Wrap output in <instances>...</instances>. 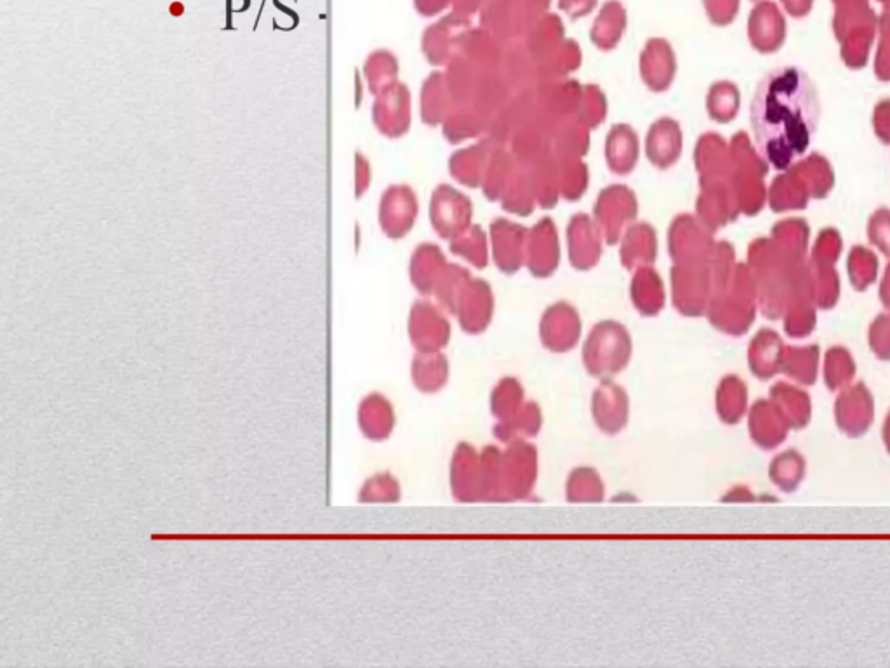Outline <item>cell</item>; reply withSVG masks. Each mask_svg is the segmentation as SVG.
<instances>
[{
	"mask_svg": "<svg viewBox=\"0 0 890 668\" xmlns=\"http://www.w3.org/2000/svg\"><path fill=\"white\" fill-rule=\"evenodd\" d=\"M513 166H515V157L510 152H505L503 148H489L487 162H485L484 178H482V192H484L487 201H499L503 190H505L508 178L512 174Z\"/></svg>",
	"mask_w": 890,
	"mask_h": 668,
	"instance_id": "cell-20",
	"label": "cell"
},
{
	"mask_svg": "<svg viewBox=\"0 0 890 668\" xmlns=\"http://www.w3.org/2000/svg\"><path fill=\"white\" fill-rule=\"evenodd\" d=\"M558 334V345H572L579 336V319L576 312L565 303H558L552 310H548L543 319V340L552 343Z\"/></svg>",
	"mask_w": 890,
	"mask_h": 668,
	"instance_id": "cell-24",
	"label": "cell"
},
{
	"mask_svg": "<svg viewBox=\"0 0 890 668\" xmlns=\"http://www.w3.org/2000/svg\"><path fill=\"white\" fill-rule=\"evenodd\" d=\"M532 167L534 174V190H536V202L543 209H552L557 206L560 195V176H558L557 155L550 154L543 157L538 164Z\"/></svg>",
	"mask_w": 890,
	"mask_h": 668,
	"instance_id": "cell-26",
	"label": "cell"
},
{
	"mask_svg": "<svg viewBox=\"0 0 890 668\" xmlns=\"http://www.w3.org/2000/svg\"><path fill=\"white\" fill-rule=\"evenodd\" d=\"M772 401L776 402L778 411H783L784 420L793 427H804L809 421V397L798 392L797 388L779 383L772 388Z\"/></svg>",
	"mask_w": 890,
	"mask_h": 668,
	"instance_id": "cell-32",
	"label": "cell"
},
{
	"mask_svg": "<svg viewBox=\"0 0 890 668\" xmlns=\"http://www.w3.org/2000/svg\"><path fill=\"white\" fill-rule=\"evenodd\" d=\"M567 246L572 267L588 270L597 265L602 254V232L588 214L572 216L567 225Z\"/></svg>",
	"mask_w": 890,
	"mask_h": 668,
	"instance_id": "cell-8",
	"label": "cell"
},
{
	"mask_svg": "<svg viewBox=\"0 0 890 668\" xmlns=\"http://www.w3.org/2000/svg\"><path fill=\"white\" fill-rule=\"evenodd\" d=\"M473 204L466 195L449 185H439L433 190L430 201V221L437 234L452 241L472 225Z\"/></svg>",
	"mask_w": 890,
	"mask_h": 668,
	"instance_id": "cell-3",
	"label": "cell"
},
{
	"mask_svg": "<svg viewBox=\"0 0 890 668\" xmlns=\"http://www.w3.org/2000/svg\"><path fill=\"white\" fill-rule=\"evenodd\" d=\"M461 305H463L461 312L463 328L468 331L484 328L491 315V289L482 281L468 282Z\"/></svg>",
	"mask_w": 890,
	"mask_h": 668,
	"instance_id": "cell-21",
	"label": "cell"
},
{
	"mask_svg": "<svg viewBox=\"0 0 890 668\" xmlns=\"http://www.w3.org/2000/svg\"><path fill=\"white\" fill-rule=\"evenodd\" d=\"M501 204L503 209L508 213L519 214V216H529L534 211L536 202V190H534V174L532 167L525 166L522 162L515 159L512 174L508 178L503 195H501Z\"/></svg>",
	"mask_w": 890,
	"mask_h": 668,
	"instance_id": "cell-14",
	"label": "cell"
},
{
	"mask_svg": "<svg viewBox=\"0 0 890 668\" xmlns=\"http://www.w3.org/2000/svg\"><path fill=\"white\" fill-rule=\"evenodd\" d=\"M605 159L614 174H630L638 161V136L628 124L612 126L605 140Z\"/></svg>",
	"mask_w": 890,
	"mask_h": 668,
	"instance_id": "cell-15",
	"label": "cell"
},
{
	"mask_svg": "<svg viewBox=\"0 0 890 668\" xmlns=\"http://www.w3.org/2000/svg\"><path fill=\"white\" fill-rule=\"evenodd\" d=\"M372 122L386 138H400L411 126V93L406 84L395 82L376 96L372 105Z\"/></svg>",
	"mask_w": 890,
	"mask_h": 668,
	"instance_id": "cell-5",
	"label": "cell"
},
{
	"mask_svg": "<svg viewBox=\"0 0 890 668\" xmlns=\"http://www.w3.org/2000/svg\"><path fill=\"white\" fill-rule=\"evenodd\" d=\"M802 467H804V463H802V458L797 455V453H786V455L781 456V458H776L774 461V465H772V479L774 482H778L783 486V489L786 491H790V489H795L797 486V479H793V475L795 477H802Z\"/></svg>",
	"mask_w": 890,
	"mask_h": 668,
	"instance_id": "cell-35",
	"label": "cell"
},
{
	"mask_svg": "<svg viewBox=\"0 0 890 668\" xmlns=\"http://www.w3.org/2000/svg\"><path fill=\"white\" fill-rule=\"evenodd\" d=\"M593 6H595V0H562L560 2V7L571 14L572 18L585 16Z\"/></svg>",
	"mask_w": 890,
	"mask_h": 668,
	"instance_id": "cell-38",
	"label": "cell"
},
{
	"mask_svg": "<svg viewBox=\"0 0 890 668\" xmlns=\"http://www.w3.org/2000/svg\"><path fill=\"white\" fill-rule=\"evenodd\" d=\"M677 72L675 56L665 39H651L640 56V75L645 86L654 93H663L671 86Z\"/></svg>",
	"mask_w": 890,
	"mask_h": 668,
	"instance_id": "cell-10",
	"label": "cell"
},
{
	"mask_svg": "<svg viewBox=\"0 0 890 668\" xmlns=\"http://www.w3.org/2000/svg\"><path fill=\"white\" fill-rule=\"evenodd\" d=\"M607 115V100L600 87L595 84L583 86V96L579 103L578 119L590 129L600 126Z\"/></svg>",
	"mask_w": 890,
	"mask_h": 668,
	"instance_id": "cell-34",
	"label": "cell"
},
{
	"mask_svg": "<svg viewBox=\"0 0 890 668\" xmlns=\"http://www.w3.org/2000/svg\"><path fill=\"white\" fill-rule=\"evenodd\" d=\"M491 143V140H485L480 145H473L452 155L449 159V173L452 178L466 187H480Z\"/></svg>",
	"mask_w": 890,
	"mask_h": 668,
	"instance_id": "cell-17",
	"label": "cell"
},
{
	"mask_svg": "<svg viewBox=\"0 0 890 668\" xmlns=\"http://www.w3.org/2000/svg\"><path fill=\"white\" fill-rule=\"evenodd\" d=\"M485 114L472 105H459L456 112L444 122V136L451 143L473 138L484 129Z\"/></svg>",
	"mask_w": 890,
	"mask_h": 668,
	"instance_id": "cell-31",
	"label": "cell"
},
{
	"mask_svg": "<svg viewBox=\"0 0 890 668\" xmlns=\"http://www.w3.org/2000/svg\"><path fill=\"white\" fill-rule=\"evenodd\" d=\"M529 230L519 223L496 218L491 223L492 254L501 272L513 274L524 263Z\"/></svg>",
	"mask_w": 890,
	"mask_h": 668,
	"instance_id": "cell-7",
	"label": "cell"
},
{
	"mask_svg": "<svg viewBox=\"0 0 890 668\" xmlns=\"http://www.w3.org/2000/svg\"><path fill=\"white\" fill-rule=\"evenodd\" d=\"M458 108L447 77L433 72L421 89V119L428 126L444 124Z\"/></svg>",
	"mask_w": 890,
	"mask_h": 668,
	"instance_id": "cell-12",
	"label": "cell"
},
{
	"mask_svg": "<svg viewBox=\"0 0 890 668\" xmlns=\"http://www.w3.org/2000/svg\"><path fill=\"white\" fill-rule=\"evenodd\" d=\"M525 256H527V267L536 277H546L557 268L560 246H558L557 227L552 218H541L529 230Z\"/></svg>",
	"mask_w": 890,
	"mask_h": 668,
	"instance_id": "cell-9",
	"label": "cell"
},
{
	"mask_svg": "<svg viewBox=\"0 0 890 668\" xmlns=\"http://www.w3.org/2000/svg\"><path fill=\"white\" fill-rule=\"evenodd\" d=\"M656 230L649 223H633L621 239V261L626 268L649 267L658 254Z\"/></svg>",
	"mask_w": 890,
	"mask_h": 668,
	"instance_id": "cell-13",
	"label": "cell"
},
{
	"mask_svg": "<svg viewBox=\"0 0 890 668\" xmlns=\"http://www.w3.org/2000/svg\"><path fill=\"white\" fill-rule=\"evenodd\" d=\"M432 331L433 333L440 334L442 338L447 340V324H445L444 319L433 310L430 303L418 301L412 308L411 322H409V333H411L412 341L416 345L426 347V345L432 343V336L437 340V336L432 334Z\"/></svg>",
	"mask_w": 890,
	"mask_h": 668,
	"instance_id": "cell-27",
	"label": "cell"
},
{
	"mask_svg": "<svg viewBox=\"0 0 890 668\" xmlns=\"http://www.w3.org/2000/svg\"><path fill=\"white\" fill-rule=\"evenodd\" d=\"M871 409L870 394L864 385H857L838 399V423L847 434H864L871 423Z\"/></svg>",
	"mask_w": 890,
	"mask_h": 668,
	"instance_id": "cell-16",
	"label": "cell"
},
{
	"mask_svg": "<svg viewBox=\"0 0 890 668\" xmlns=\"http://www.w3.org/2000/svg\"><path fill=\"white\" fill-rule=\"evenodd\" d=\"M638 213L637 197L626 185H611L598 194L593 214L609 246L618 244Z\"/></svg>",
	"mask_w": 890,
	"mask_h": 668,
	"instance_id": "cell-2",
	"label": "cell"
},
{
	"mask_svg": "<svg viewBox=\"0 0 890 668\" xmlns=\"http://www.w3.org/2000/svg\"><path fill=\"white\" fill-rule=\"evenodd\" d=\"M359 423L366 437L372 441H381L392 430V408L381 395H369L360 406Z\"/></svg>",
	"mask_w": 890,
	"mask_h": 668,
	"instance_id": "cell-23",
	"label": "cell"
},
{
	"mask_svg": "<svg viewBox=\"0 0 890 668\" xmlns=\"http://www.w3.org/2000/svg\"><path fill=\"white\" fill-rule=\"evenodd\" d=\"M371 185V166L362 152L355 154V197L360 199Z\"/></svg>",
	"mask_w": 890,
	"mask_h": 668,
	"instance_id": "cell-37",
	"label": "cell"
},
{
	"mask_svg": "<svg viewBox=\"0 0 890 668\" xmlns=\"http://www.w3.org/2000/svg\"><path fill=\"white\" fill-rule=\"evenodd\" d=\"M418 197L407 185H392L379 201V227L388 239L399 241L411 232L418 218Z\"/></svg>",
	"mask_w": 890,
	"mask_h": 668,
	"instance_id": "cell-4",
	"label": "cell"
},
{
	"mask_svg": "<svg viewBox=\"0 0 890 668\" xmlns=\"http://www.w3.org/2000/svg\"><path fill=\"white\" fill-rule=\"evenodd\" d=\"M557 161L560 194L567 201H579L588 187V169L585 162L576 155H557Z\"/></svg>",
	"mask_w": 890,
	"mask_h": 668,
	"instance_id": "cell-29",
	"label": "cell"
},
{
	"mask_svg": "<svg viewBox=\"0 0 890 668\" xmlns=\"http://www.w3.org/2000/svg\"><path fill=\"white\" fill-rule=\"evenodd\" d=\"M680 152H682V133L678 122L670 117H663L654 122L645 140V154L652 166L668 169L678 161Z\"/></svg>",
	"mask_w": 890,
	"mask_h": 668,
	"instance_id": "cell-11",
	"label": "cell"
},
{
	"mask_svg": "<svg viewBox=\"0 0 890 668\" xmlns=\"http://www.w3.org/2000/svg\"><path fill=\"white\" fill-rule=\"evenodd\" d=\"M583 86L576 81L546 82L538 87L539 119L552 121V136L560 124L578 117Z\"/></svg>",
	"mask_w": 890,
	"mask_h": 668,
	"instance_id": "cell-6",
	"label": "cell"
},
{
	"mask_svg": "<svg viewBox=\"0 0 890 668\" xmlns=\"http://www.w3.org/2000/svg\"><path fill=\"white\" fill-rule=\"evenodd\" d=\"M631 298L642 314H658L659 308H663L665 293L656 270L651 267L638 268L635 279L631 282Z\"/></svg>",
	"mask_w": 890,
	"mask_h": 668,
	"instance_id": "cell-22",
	"label": "cell"
},
{
	"mask_svg": "<svg viewBox=\"0 0 890 668\" xmlns=\"http://www.w3.org/2000/svg\"><path fill=\"white\" fill-rule=\"evenodd\" d=\"M626 18L623 7L618 2H609L602 9V13L595 21V27L592 30V41L595 46L611 51L618 46L619 39L625 30Z\"/></svg>",
	"mask_w": 890,
	"mask_h": 668,
	"instance_id": "cell-28",
	"label": "cell"
},
{
	"mask_svg": "<svg viewBox=\"0 0 890 668\" xmlns=\"http://www.w3.org/2000/svg\"><path fill=\"white\" fill-rule=\"evenodd\" d=\"M553 145L557 155H576L585 157L590 143V127L579 121L578 117L565 121L553 133Z\"/></svg>",
	"mask_w": 890,
	"mask_h": 668,
	"instance_id": "cell-30",
	"label": "cell"
},
{
	"mask_svg": "<svg viewBox=\"0 0 890 668\" xmlns=\"http://www.w3.org/2000/svg\"><path fill=\"white\" fill-rule=\"evenodd\" d=\"M445 258L440 248L421 244L411 258V279L421 293H430L444 270Z\"/></svg>",
	"mask_w": 890,
	"mask_h": 668,
	"instance_id": "cell-19",
	"label": "cell"
},
{
	"mask_svg": "<svg viewBox=\"0 0 890 668\" xmlns=\"http://www.w3.org/2000/svg\"><path fill=\"white\" fill-rule=\"evenodd\" d=\"M364 77L367 86L374 96L383 93L385 89L393 86L399 77V61L386 49H379L369 54L364 63Z\"/></svg>",
	"mask_w": 890,
	"mask_h": 668,
	"instance_id": "cell-25",
	"label": "cell"
},
{
	"mask_svg": "<svg viewBox=\"0 0 890 668\" xmlns=\"http://www.w3.org/2000/svg\"><path fill=\"white\" fill-rule=\"evenodd\" d=\"M885 442H887V448L890 451V415L889 420H887V425H885Z\"/></svg>",
	"mask_w": 890,
	"mask_h": 668,
	"instance_id": "cell-39",
	"label": "cell"
},
{
	"mask_svg": "<svg viewBox=\"0 0 890 668\" xmlns=\"http://www.w3.org/2000/svg\"><path fill=\"white\" fill-rule=\"evenodd\" d=\"M451 251L463 256L475 267L484 268L487 265V239L484 230L479 225H470L463 234L452 239Z\"/></svg>",
	"mask_w": 890,
	"mask_h": 668,
	"instance_id": "cell-33",
	"label": "cell"
},
{
	"mask_svg": "<svg viewBox=\"0 0 890 668\" xmlns=\"http://www.w3.org/2000/svg\"><path fill=\"white\" fill-rule=\"evenodd\" d=\"M397 484L390 479V477H386V475H379V477H372L371 481L367 482L364 489H362V493H360V501H386L392 500L397 496Z\"/></svg>",
	"mask_w": 890,
	"mask_h": 668,
	"instance_id": "cell-36",
	"label": "cell"
},
{
	"mask_svg": "<svg viewBox=\"0 0 890 668\" xmlns=\"http://www.w3.org/2000/svg\"><path fill=\"white\" fill-rule=\"evenodd\" d=\"M538 74L548 79H558L572 72L581 63L579 47L572 41H557L545 51L536 54Z\"/></svg>",
	"mask_w": 890,
	"mask_h": 668,
	"instance_id": "cell-18",
	"label": "cell"
},
{
	"mask_svg": "<svg viewBox=\"0 0 890 668\" xmlns=\"http://www.w3.org/2000/svg\"><path fill=\"white\" fill-rule=\"evenodd\" d=\"M750 110L758 150L774 169L784 171L807 154L821 107L804 70H771L758 84Z\"/></svg>",
	"mask_w": 890,
	"mask_h": 668,
	"instance_id": "cell-1",
	"label": "cell"
}]
</instances>
